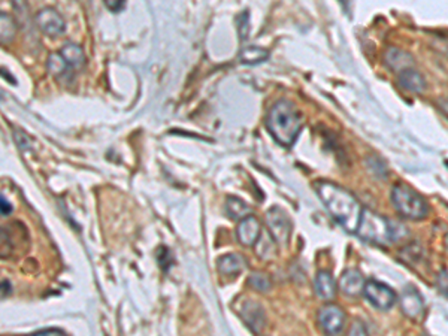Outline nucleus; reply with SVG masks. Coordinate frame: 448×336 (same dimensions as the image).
Here are the masks:
<instances>
[{"label":"nucleus","instance_id":"aec40b11","mask_svg":"<svg viewBox=\"0 0 448 336\" xmlns=\"http://www.w3.org/2000/svg\"><path fill=\"white\" fill-rule=\"evenodd\" d=\"M17 34V24L5 12H0V44L13 42Z\"/></svg>","mask_w":448,"mask_h":336},{"label":"nucleus","instance_id":"5701e85b","mask_svg":"<svg viewBox=\"0 0 448 336\" xmlns=\"http://www.w3.org/2000/svg\"><path fill=\"white\" fill-rule=\"evenodd\" d=\"M249 283H250V285L253 287V289L257 290V292L268 293L270 290V280L262 272L251 273Z\"/></svg>","mask_w":448,"mask_h":336},{"label":"nucleus","instance_id":"f3484780","mask_svg":"<svg viewBox=\"0 0 448 336\" xmlns=\"http://www.w3.org/2000/svg\"><path fill=\"white\" fill-rule=\"evenodd\" d=\"M63 57L69 69H81L86 65V54L84 50L77 44H66L62 46V50L58 51Z\"/></svg>","mask_w":448,"mask_h":336},{"label":"nucleus","instance_id":"cd10ccee","mask_svg":"<svg viewBox=\"0 0 448 336\" xmlns=\"http://www.w3.org/2000/svg\"><path fill=\"white\" fill-rule=\"evenodd\" d=\"M30 336H66V333L58 329H44L37 333H32Z\"/></svg>","mask_w":448,"mask_h":336},{"label":"nucleus","instance_id":"0eeeda50","mask_svg":"<svg viewBox=\"0 0 448 336\" xmlns=\"http://www.w3.org/2000/svg\"><path fill=\"white\" fill-rule=\"evenodd\" d=\"M37 24L42 33L57 38L65 33L66 22L54 8H44L37 14Z\"/></svg>","mask_w":448,"mask_h":336},{"label":"nucleus","instance_id":"c85d7f7f","mask_svg":"<svg viewBox=\"0 0 448 336\" xmlns=\"http://www.w3.org/2000/svg\"><path fill=\"white\" fill-rule=\"evenodd\" d=\"M438 283H440V289H441V292H444V296H447V271H445V269L440 273Z\"/></svg>","mask_w":448,"mask_h":336},{"label":"nucleus","instance_id":"c756f323","mask_svg":"<svg viewBox=\"0 0 448 336\" xmlns=\"http://www.w3.org/2000/svg\"><path fill=\"white\" fill-rule=\"evenodd\" d=\"M106 8L112 12H120L124 8V2H106Z\"/></svg>","mask_w":448,"mask_h":336},{"label":"nucleus","instance_id":"dca6fc26","mask_svg":"<svg viewBox=\"0 0 448 336\" xmlns=\"http://www.w3.org/2000/svg\"><path fill=\"white\" fill-rule=\"evenodd\" d=\"M399 84L411 93H423L426 90V81H424L420 72L414 69H407L400 72Z\"/></svg>","mask_w":448,"mask_h":336},{"label":"nucleus","instance_id":"4be33fe9","mask_svg":"<svg viewBox=\"0 0 448 336\" xmlns=\"http://www.w3.org/2000/svg\"><path fill=\"white\" fill-rule=\"evenodd\" d=\"M46 66H48V70L51 72V75L57 77V78H62L65 77L67 72L70 70L69 66L66 65V62L63 60V57L55 53V54H51L50 58H48V63H46Z\"/></svg>","mask_w":448,"mask_h":336},{"label":"nucleus","instance_id":"7ed1b4c3","mask_svg":"<svg viewBox=\"0 0 448 336\" xmlns=\"http://www.w3.org/2000/svg\"><path fill=\"white\" fill-rule=\"evenodd\" d=\"M392 203L402 217L409 220H421L429 212L428 202L414 188L404 184H397L393 187Z\"/></svg>","mask_w":448,"mask_h":336},{"label":"nucleus","instance_id":"39448f33","mask_svg":"<svg viewBox=\"0 0 448 336\" xmlns=\"http://www.w3.org/2000/svg\"><path fill=\"white\" fill-rule=\"evenodd\" d=\"M266 223L269 227V232L275 241L279 245H287L291 232V223L287 212L278 207L270 208L266 212Z\"/></svg>","mask_w":448,"mask_h":336},{"label":"nucleus","instance_id":"f03ea898","mask_svg":"<svg viewBox=\"0 0 448 336\" xmlns=\"http://www.w3.org/2000/svg\"><path fill=\"white\" fill-rule=\"evenodd\" d=\"M303 126V118L290 101H278L266 117V129L282 147H291Z\"/></svg>","mask_w":448,"mask_h":336},{"label":"nucleus","instance_id":"b1692460","mask_svg":"<svg viewBox=\"0 0 448 336\" xmlns=\"http://www.w3.org/2000/svg\"><path fill=\"white\" fill-rule=\"evenodd\" d=\"M249 24H250L249 12H242L238 18V30H239V36H241L242 41H245L246 36H249V32H250Z\"/></svg>","mask_w":448,"mask_h":336},{"label":"nucleus","instance_id":"f257e3e1","mask_svg":"<svg viewBox=\"0 0 448 336\" xmlns=\"http://www.w3.org/2000/svg\"><path fill=\"white\" fill-rule=\"evenodd\" d=\"M315 191L330 215L347 232L355 233L363 211L359 200L348 190L329 181H318L315 184Z\"/></svg>","mask_w":448,"mask_h":336},{"label":"nucleus","instance_id":"20e7f679","mask_svg":"<svg viewBox=\"0 0 448 336\" xmlns=\"http://www.w3.org/2000/svg\"><path fill=\"white\" fill-rule=\"evenodd\" d=\"M356 232L364 243L376 245H388L392 243L390 221L369 209L362 211V217Z\"/></svg>","mask_w":448,"mask_h":336},{"label":"nucleus","instance_id":"4468645a","mask_svg":"<svg viewBox=\"0 0 448 336\" xmlns=\"http://www.w3.org/2000/svg\"><path fill=\"white\" fill-rule=\"evenodd\" d=\"M315 292L324 301H332L336 295V283L332 273L327 271H320L315 277Z\"/></svg>","mask_w":448,"mask_h":336},{"label":"nucleus","instance_id":"f8f14e48","mask_svg":"<svg viewBox=\"0 0 448 336\" xmlns=\"http://www.w3.org/2000/svg\"><path fill=\"white\" fill-rule=\"evenodd\" d=\"M339 287L347 296H359L363 293L364 278L362 273L356 269H348L343 273L339 281Z\"/></svg>","mask_w":448,"mask_h":336},{"label":"nucleus","instance_id":"6e6552de","mask_svg":"<svg viewBox=\"0 0 448 336\" xmlns=\"http://www.w3.org/2000/svg\"><path fill=\"white\" fill-rule=\"evenodd\" d=\"M318 321H320V326L327 335L335 336L344 329L345 314L344 311L336 305H326L320 309Z\"/></svg>","mask_w":448,"mask_h":336},{"label":"nucleus","instance_id":"6ab92c4d","mask_svg":"<svg viewBox=\"0 0 448 336\" xmlns=\"http://www.w3.org/2000/svg\"><path fill=\"white\" fill-rule=\"evenodd\" d=\"M226 212L233 220H242L251 214V208L238 198H228L226 200Z\"/></svg>","mask_w":448,"mask_h":336},{"label":"nucleus","instance_id":"9d476101","mask_svg":"<svg viewBox=\"0 0 448 336\" xmlns=\"http://www.w3.org/2000/svg\"><path fill=\"white\" fill-rule=\"evenodd\" d=\"M262 235V227L261 223L253 215H249L239 221L238 229H237V236L238 241L245 245V247H253L257 244L258 238Z\"/></svg>","mask_w":448,"mask_h":336},{"label":"nucleus","instance_id":"2eb2a0df","mask_svg":"<svg viewBox=\"0 0 448 336\" xmlns=\"http://www.w3.org/2000/svg\"><path fill=\"white\" fill-rule=\"evenodd\" d=\"M217 266L223 275L235 277V275L241 273L245 269L246 261L241 254H226L218 259Z\"/></svg>","mask_w":448,"mask_h":336},{"label":"nucleus","instance_id":"412c9836","mask_svg":"<svg viewBox=\"0 0 448 336\" xmlns=\"http://www.w3.org/2000/svg\"><path fill=\"white\" fill-rule=\"evenodd\" d=\"M15 253L14 238L6 227H0V259H11Z\"/></svg>","mask_w":448,"mask_h":336},{"label":"nucleus","instance_id":"a878e982","mask_svg":"<svg viewBox=\"0 0 448 336\" xmlns=\"http://www.w3.org/2000/svg\"><path fill=\"white\" fill-rule=\"evenodd\" d=\"M348 336H368V332H367V328H364L360 321H356L355 325H353Z\"/></svg>","mask_w":448,"mask_h":336},{"label":"nucleus","instance_id":"a211bd4d","mask_svg":"<svg viewBox=\"0 0 448 336\" xmlns=\"http://www.w3.org/2000/svg\"><path fill=\"white\" fill-rule=\"evenodd\" d=\"M269 58V51L261 46H246L239 53V62L242 65H261Z\"/></svg>","mask_w":448,"mask_h":336},{"label":"nucleus","instance_id":"1a4fd4ad","mask_svg":"<svg viewBox=\"0 0 448 336\" xmlns=\"http://www.w3.org/2000/svg\"><path fill=\"white\" fill-rule=\"evenodd\" d=\"M239 316L245 325L249 326L254 333H261L266 325L265 309L261 304H257L254 301L244 302L239 311Z\"/></svg>","mask_w":448,"mask_h":336},{"label":"nucleus","instance_id":"bb28decb","mask_svg":"<svg viewBox=\"0 0 448 336\" xmlns=\"http://www.w3.org/2000/svg\"><path fill=\"white\" fill-rule=\"evenodd\" d=\"M11 212H13V205L5 196L0 195V215H8Z\"/></svg>","mask_w":448,"mask_h":336},{"label":"nucleus","instance_id":"9b49d317","mask_svg":"<svg viewBox=\"0 0 448 336\" xmlns=\"http://www.w3.org/2000/svg\"><path fill=\"white\" fill-rule=\"evenodd\" d=\"M400 306L404 314L409 318H417L423 313V299L414 287H407L400 296Z\"/></svg>","mask_w":448,"mask_h":336},{"label":"nucleus","instance_id":"ddd939ff","mask_svg":"<svg viewBox=\"0 0 448 336\" xmlns=\"http://www.w3.org/2000/svg\"><path fill=\"white\" fill-rule=\"evenodd\" d=\"M386 65L390 67L393 72H402L407 69H411L414 65V58L407 51L399 50V48H390L386 53Z\"/></svg>","mask_w":448,"mask_h":336},{"label":"nucleus","instance_id":"423d86ee","mask_svg":"<svg viewBox=\"0 0 448 336\" xmlns=\"http://www.w3.org/2000/svg\"><path fill=\"white\" fill-rule=\"evenodd\" d=\"M363 293L367 296L368 301L378 309H390L396 304V293L390 289V287L378 283V281H368L364 283Z\"/></svg>","mask_w":448,"mask_h":336},{"label":"nucleus","instance_id":"393cba45","mask_svg":"<svg viewBox=\"0 0 448 336\" xmlns=\"http://www.w3.org/2000/svg\"><path fill=\"white\" fill-rule=\"evenodd\" d=\"M368 163H369V167L372 169V172H380V175L386 176V166H384V163L380 159L371 157L368 160Z\"/></svg>","mask_w":448,"mask_h":336}]
</instances>
